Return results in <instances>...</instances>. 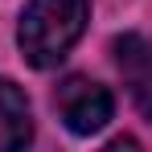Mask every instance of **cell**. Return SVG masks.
I'll return each mask as SVG.
<instances>
[{"label":"cell","instance_id":"obj_1","mask_svg":"<svg viewBox=\"0 0 152 152\" xmlns=\"http://www.w3.org/2000/svg\"><path fill=\"white\" fill-rule=\"evenodd\" d=\"M91 21V0H29L17 21V45L33 70H53L78 45Z\"/></svg>","mask_w":152,"mask_h":152},{"label":"cell","instance_id":"obj_2","mask_svg":"<svg viewBox=\"0 0 152 152\" xmlns=\"http://www.w3.org/2000/svg\"><path fill=\"white\" fill-rule=\"evenodd\" d=\"M53 107H58L62 124L70 127L74 136H95V132H103V127L111 124V115H115L111 91H107L103 82L82 78V74H70L62 86H58Z\"/></svg>","mask_w":152,"mask_h":152},{"label":"cell","instance_id":"obj_3","mask_svg":"<svg viewBox=\"0 0 152 152\" xmlns=\"http://www.w3.org/2000/svg\"><path fill=\"white\" fill-rule=\"evenodd\" d=\"M111 53H115V66L124 74L132 103L140 107L144 119H152V41L144 33H124V37H115Z\"/></svg>","mask_w":152,"mask_h":152},{"label":"cell","instance_id":"obj_4","mask_svg":"<svg viewBox=\"0 0 152 152\" xmlns=\"http://www.w3.org/2000/svg\"><path fill=\"white\" fill-rule=\"evenodd\" d=\"M33 140L29 99L12 78H0V152H17Z\"/></svg>","mask_w":152,"mask_h":152}]
</instances>
